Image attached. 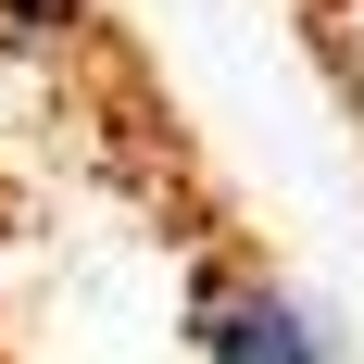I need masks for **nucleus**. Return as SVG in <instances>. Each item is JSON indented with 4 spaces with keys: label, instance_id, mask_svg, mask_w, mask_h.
<instances>
[{
    "label": "nucleus",
    "instance_id": "obj_1",
    "mask_svg": "<svg viewBox=\"0 0 364 364\" xmlns=\"http://www.w3.org/2000/svg\"><path fill=\"white\" fill-rule=\"evenodd\" d=\"M188 352L201 364H339L327 314L289 289V277H264V264H201L188 277Z\"/></svg>",
    "mask_w": 364,
    "mask_h": 364
},
{
    "label": "nucleus",
    "instance_id": "obj_2",
    "mask_svg": "<svg viewBox=\"0 0 364 364\" xmlns=\"http://www.w3.org/2000/svg\"><path fill=\"white\" fill-rule=\"evenodd\" d=\"M75 26H88V0H0V38L13 50H75Z\"/></svg>",
    "mask_w": 364,
    "mask_h": 364
}]
</instances>
